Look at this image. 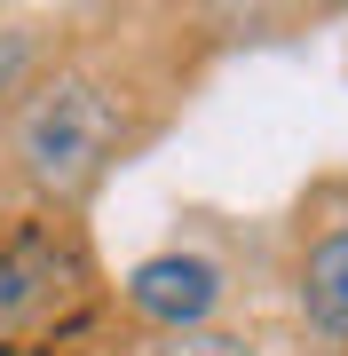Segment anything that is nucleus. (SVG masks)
I'll list each match as a JSON object with an SVG mask.
<instances>
[{
  "label": "nucleus",
  "instance_id": "f257e3e1",
  "mask_svg": "<svg viewBox=\"0 0 348 356\" xmlns=\"http://www.w3.org/2000/svg\"><path fill=\"white\" fill-rule=\"evenodd\" d=\"M16 166L40 191V206H72L127 159L135 143V95L95 64H64L48 79H32V95L16 103Z\"/></svg>",
  "mask_w": 348,
  "mask_h": 356
},
{
  "label": "nucleus",
  "instance_id": "423d86ee",
  "mask_svg": "<svg viewBox=\"0 0 348 356\" xmlns=\"http://www.w3.org/2000/svg\"><path fill=\"white\" fill-rule=\"evenodd\" d=\"M142 356H261V348L238 332H174V341H151Z\"/></svg>",
  "mask_w": 348,
  "mask_h": 356
},
{
  "label": "nucleus",
  "instance_id": "7ed1b4c3",
  "mask_svg": "<svg viewBox=\"0 0 348 356\" xmlns=\"http://www.w3.org/2000/svg\"><path fill=\"white\" fill-rule=\"evenodd\" d=\"M119 301H127L135 325H151L158 341L174 332H214L222 301H230V269L198 245H167V254H142L127 277H119Z\"/></svg>",
  "mask_w": 348,
  "mask_h": 356
},
{
  "label": "nucleus",
  "instance_id": "f03ea898",
  "mask_svg": "<svg viewBox=\"0 0 348 356\" xmlns=\"http://www.w3.org/2000/svg\"><path fill=\"white\" fill-rule=\"evenodd\" d=\"M88 285H95V254H88V229L64 206L0 214V341L64 317Z\"/></svg>",
  "mask_w": 348,
  "mask_h": 356
},
{
  "label": "nucleus",
  "instance_id": "39448f33",
  "mask_svg": "<svg viewBox=\"0 0 348 356\" xmlns=\"http://www.w3.org/2000/svg\"><path fill=\"white\" fill-rule=\"evenodd\" d=\"M40 79V24H0V103H24Z\"/></svg>",
  "mask_w": 348,
  "mask_h": 356
},
{
  "label": "nucleus",
  "instance_id": "20e7f679",
  "mask_svg": "<svg viewBox=\"0 0 348 356\" xmlns=\"http://www.w3.org/2000/svg\"><path fill=\"white\" fill-rule=\"evenodd\" d=\"M293 301H301V317H309L317 341L348 348V214H333L309 245H301V261H293Z\"/></svg>",
  "mask_w": 348,
  "mask_h": 356
}]
</instances>
